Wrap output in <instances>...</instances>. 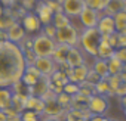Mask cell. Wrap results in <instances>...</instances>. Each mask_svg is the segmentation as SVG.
<instances>
[{"label": "cell", "instance_id": "6da1fadb", "mask_svg": "<svg viewBox=\"0 0 126 121\" xmlns=\"http://www.w3.org/2000/svg\"><path fill=\"white\" fill-rule=\"evenodd\" d=\"M25 71L22 50L12 41H0V87H11Z\"/></svg>", "mask_w": 126, "mask_h": 121}, {"label": "cell", "instance_id": "7a4b0ae2", "mask_svg": "<svg viewBox=\"0 0 126 121\" xmlns=\"http://www.w3.org/2000/svg\"><path fill=\"white\" fill-rule=\"evenodd\" d=\"M101 38L102 36L96 28H83L79 37V46H82L85 53H88L92 58H96Z\"/></svg>", "mask_w": 126, "mask_h": 121}, {"label": "cell", "instance_id": "3957f363", "mask_svg": "<svg viewBox=\"0 0 126 121\" xmlns=\"http://www.w3.org/2000/svg\"><path fill=\"white\" fill-rule=\"evenodd\" d=\"M55 47H56V41L53 38L45 36L43 33H37L36 36H33V47L31 49L37 58L52 56Z\"/></svg>", "mask_w": 126, "mask_h": 121}, {"label": "cell", "instance_id": "277c9868", "mask_svg": "<svg viewBox=\"0 0 126 121\" xmlns=\"http://www.w3.org/2000/svg\"><path fill=\"white\" fill-rule=\"evenodd\" d=\"M79 37H80V33L71 24L68 27H64V28L56 30L55 41L56 43H61V44H67L70 47H79Z\"/></svg>", "mask_w": 126, "mask_h": 121}, {"label": "cell", "instance_id": "5b68a950", "mask_svg": "<svg viewBox=\"0 0 126 121\" xmlns=\"http://www.w3.org/2000/svg\"><path fill=\"white\" fill-rule=\"evenodd\" d=\"M110 108V102L107 96L102 95H92L88 103V111L94 115H104Z\"/></svg>", "mask_w": 126, "mask_h": 121}, {"label": "cell", "instance_id": "8992f818", "mask_svg": "<svg viewBox=\"0 0 126 121\" xmlns=\"http://www.w3.org/2000/svg\"><path fill=\"white\" fill-rule=\"evenodd\" d=\"M19 22L27 34H37L42 31V22L39 21V18L34 12H27Z\"/></svg>", "mask_w": 126, "mask_h": 121}, {"label": "cell", "instance_id": "52a82bcc", "mask_svg": "<svg viewBox=\"0 0 126 121\" xmlns=\"http://www.w3.org/2000/svg\"><path fill=\"white\" fill-rule=\"evenodd\" d=\"M34 67L39 70V73H40L43 77H50V75L58 70V65L55 64V60H53L50 56L37 58L36 62H34Z\"/></svg>", "mask_w": 126, "mask_h": 121}, {"label": "cell", "instance_id": "ba28073f", "mask_svg": "<svg viewBox=\"0 0 126 121\" xmlns=\"http://www.w3.org/2000/svg\"><path fill=\"white\" fill-rule=\"evenodd\" d=\"M99 16H101L99 12H96V11H94V9L88 8V6H85L83 11L80 12V15H79L77 18L80 19V24L83 25V28H95L96 24H98Z\"/></svg>", "mask_w": 126, "mask_h": 121}, {"label": "cell", "instance_id": "9c48e42d", "mask_svg": "<svg viewBox=\"0 0 126 121\" xmlns=\"http://www.w3.org/2000/svg\"><path fill=\"white\" fill-rule=\"evenodd\" d=\"M61 6L68 18H77L85 8V0H62Z\"/></svg>", "mask_w": 126, "mask_h": 121}, {"label": "cell", "instance_id": "30bf717a", "mask_svg": "<svg viewBox=\"0 0 126 121\" xmlns=\"http://www.w3.org/2000/svg\"><path fill=\"white\" fill-rule=\"evenodd\" d=\"M34 13L37 15V18H39V21L42 22V25H46V24H50V22H52L53 12H52V9L46 5L45 0H37L36 8H34Z\"/></svg>", "mask_w": 126, "mask_h": 121}, {"label": "cell", "instance_id": "8fae6325", "mask_svg": "<svg viewBox=\"0 0 126 121\" xmlns=\"http://www.w3.org/2000/svg\"><path fill=\"white\" fill-rule=\"evenodd\" d=\"M95 28L101 33V36H111V34H114L116 33V25H114L113 16L101 13V16H99L98 24H96Z\"/></svg>", "mask_w": 126, "mask_h": 121}, {"label": "cell", "instance_id": "7c38bea8", "mask_svg": "<svg viewBox=\"0 0 126 121\" xmlns=\"http://www.w3.org/2000/svg\"><path fill=\"white\" fill-rule=\"evenodd\" d=\"M43 115H49V117H58L61 120H64V115H65V109L62 108L56 99L53 100H47L45 102V109H43Z\"/></svg>", "mask_w": 126, "mask_h": 121}, {"label": "cell", "instance_id": "4fadbf2b", "mask_svg": "<svg viewBox=\"0 0 126 121\" xmlns=\"http://www.w3.org/2000/svg\"><path fill=\"white\" fill-rule=\"evenodd\" d=\"M65 62L74 68V67H80V65H85L86 64V60H85V56L82 53V50L79 47H70L68 53H67V59H65Z\"/></svg>", "mask_w": 126, "mask_h": 121}, {"label": "cell", "instance_id": "5bb4252c", "mask_svg": "<svg viewBox=\"0 0 126 121\" xmlns=\"http://www.w3.org/2000/svg\"><path fill=\"white\" fill-rule=\"evenodd\" d=\"M6 33H8V40L12 41V43H15V44H18V43L27 36V33H25V30L22 28V25H21L19 21H16L11 28H8Z\"/></svg>", "mask_w": 126, "mask_h": 121}, {"label": "cell", "instance_id": "9a60e30c", "mask_svg": "<svg viewBox=\"0 0 126 121\" xmlns=\"http://www.w3.org/2000/svg\"><path fill=\"white\" fill-rule=\"evenodd\" d=\"M88 71H89V67L85 64V65H80V67H74V68H71L70 70V73L67 74L68 75V81H71V83H82V81H85L86 80V77H88Z\"/></svg>", "mask_w": 126, "mask_h": 121}, {"label": "cell", "instance_id": "2e32d148", "mask_svg": "<svg viewBox=\"0 0 126 121\" xmlns=\"http://www.w3.org/2000/svg\"><path fill=\"white\" fill-rule=\"evenodd\" d=\"M49 83H50L49 77H43V75H42V77L37 80V83H36L34 86L28 87V95H33V96H39V97H42V96L49 90Z\"/></svg>", "mask_w": 126, "mask_h": 121}, {"label": "cell", "instance_id": "e0dca14e", "mask_svg": "<svg viewBox=\"0 0 126 121\" xmlns=\"http://www.w3.org/2000/svg\"><path fill=\"white\" fill-rule=\"evenodd\" d=\"M89 117H91V112L88 109H74V108H70V109L65 111L64 121H88Z\"/></svg>", "mask_w": 126, "mask_h": 121}, {"label": "cell", "instance_id": "ac0fdd59", "mask_svg": "<svg viewBox=\"0 0 126 121\" xmlns=\"http://www.w3.org/2000/svg\"><path fill=\"white\" fill-rule=\"evenodd\" d=\"M119 12H126V0H108L102 13L113 16Z\"/></svg>", "mask_w": 126, "mask_h": 121}, {"label": "cell", "instance_id": "d6986e66", "mask_svg": "<svg viewBox=\"0 0 126 121\" xmlns=\"http://www.w3.org/2000/svg\"><path fill=\"white\" fill-rule=\"evenodd\" d=\"M114 47L108 43V36H102L101 38V43L98 46V55L96 58H101V59H108L114 55Z\"/></svg>", "mask_w": 126, "mask_h": 121}, {"label": "cell", "instance_id": "ffe728a7", "mask_svg": "<svg viewBox=\"0 0 126 121\" xmlns=\"http://www.w3.org/2000/svg\"><path fill=\"white\" fill-rule=\"evenodd\" d=\"M25 109L34 111V112H37L39 115H43L45 102H43V99H42V97H39V96L28 95V96H27V102H25Z\"/></svg>", "mask_w": 126, "mask_h": 121}, {"label": "cell", "instance_id": "44dd1931", "mask_svg": "<svg viewBox=\"0 0 126 121\" xmlns=\"http://www.w3.org/2000/svg\"><path fill=\"white\" fill-rule=\"evenodd\" d=\"M68 50H70V46L56 43V47H55V50H53V53H52L50 58L55 60V64H56V65H59V64H62V62H65Z\"/></svg>", "mask_w": 126, "mask_h": 121}, {"label": "cell", "instance_id": "7402d4cb", "mask_svg": "<svg viewBox=\"0 0 126 121\" xmlns=\"http://www.w3.org/2000/svg\"><path fill=\"white\" fill-rule=\"evenodd\" d=\"M98 75L99 78H107L110 74H108V67H107V59H101V58H95L94 59V64L91 67Z\"/></svg>", "mask_w": 126, "mask_h": 121}, {"label": "cell", "instance_id": "603a6c76", "mask_svg": "<svg viewBox=\"0 0 126 121\" xmlns=\"http://www.w3.org/2000/svg\"><path fill=\"white\" fill-rule=\"evenodd\" d=\"M15 22H16V19H15L14 15H12L11 8H5V9H3V13L0 15V30L8 31V28H11Z\"/></svg>", "mask_w": 126, "mask_h": 121}, {"label": "cell", "instance_id": "cb8c5ba5", "mask_svg": "<svg viewBox=\"0 0 126 121\" xmlns=\"http://www.w3.org/2000/svg\"><path fill=\"white\" fill-rule=\"evenodd\" d=\"M50 24L56 30H59V28H64V27L71 25V18H68L64 12H55L53 16H52V22Z\"/></svg>", "mask_w": 126, "mask_h": 121}, {"label": "cell", "instance_id": "d4e9b609", "mask_svg": "<svg viewBox=\"0 0 126 121\" xmlns=\"http://www.w3.org/2000/svg\"><path fill=\"white\" fill-rule=\"evenodd\" d=\"M91 96H86L83 93H76L71 96V108L74 109H88V103H89Z\"/></svg>", "mask_w": 126, "mask_h": 121}, {"label": "cell", "instance_id": "484cf974", "mask_svg": "<svg viewBox=\"0 0 126 121\" xmlns=\"http://www.w3.org/2000/svg\"><path fill=\"white\" fill-rule=\"evenodd\" d=\"M12 106V90L9 87H0V109L5 111Z\"/></svg>", "mask_w": 126, "mask_h": 121}, {"label": "cell", "instance_id": "4316f807", "mask_svg": "<svg viewBox=\"0 0 126 121\" xmlns=\"http://www.w3.org/2000/svg\"><path fill=\"white\" fill-rule=\"evenodd\" d=\"M27 96L28 95H22V93H12V108L16 112H22L25 109V102H27Z\"/></svg>", "mask_w": 126, "mask_h": 121}, {"label": "cell", "instance_id": "83f0119b", "mask_svg": "<svg viewBox=\"0 0 126 121\" xmlns=\"http://www.w3.org/2000/svg\"><path fill=\"white\" fill-rule=\"evenodd\" d=\"M107 67H108V74H110V75H119V74L122 73L123 64L113 55L111 58L107 59Z\"/></svg>", "mask_w": 126, "mask_h": 121}, {"label": "cell", "instance_id": "f1b7e54d", "mask_svg": "<svg viewBox=\"0 0 126 121\" xmlns=\"http://www.w3.org/2000/svg\"><path fill=\"white\" fill-rule=\"evenodd\" d=\"M95 93L102 95V96H114V92L111 90V87L105 78H101L98 83H95Z\"/></svg>", "mask_w": 126, "mask_h": 121}, {"label": "cell", "instance_id": "f546056e", "mask_svg": "<svg viewBox=\"0 0 126 121\" xmlns=\"http://www.w3.org/2000/svg\"><path fill=\"white\" fill-rule=\"evenodd\" d=\"M107 2H108V0H85V6H88V8L102 13L105 6H107Z\"/></svg>", "mask_w": 126, "mask_h": 121}, {"label": "cell", "instance_id": "4dcf8cb0", "mask_svg": "<svg viewBox=\"0 0 126 121\" xmlns=\"http://www.w3.org/2000/svg\"><path fill=\"white\" fill-rule=\"evenodd\" d=\"M114 19V25H116V33H122L123 28L126 27V12H119L116 15H113Z\"/></svg>", "mask_w": 126, "mask_h": 121}, {"label": "cell", "instance_id": "1f68e13d", "mask_svg": "<svg viewBox=\"0 0 126 121\" xmlns=\"http://www.w3.org/2000/svg\"><path fill=\"white\" fill-rule=\"evenodd\" d=\"M56 102H58L62 108H64L65 111L71 108V96L67 95V93H64V92H61V93L56 95Z\"/></svg>", "mask_w": 126, "mask_h": 121}, {"label": "cell", "instance_id": "d6a6232c", "mask_svg": "<svg viewBox=\"0 0 126 121\" xmlns=\"http://www.w3.org/2000/svg\"><path fill=\"white\" fill-rule=\"evenodd\" d=\"M40 120H42V115H39L34 111L24 109L21 112V121H40Z\"/></svg>", "mask_w": 126, "mask_h": 121}, {"label": "cell", "instance_id": "836d02e7", "mask_svg": "<svg viewBox=\"0 0 126 121\" xmlns=\"http://www.w3.org/2000/svg\"><path fill=\"white\" fill-rule=\"evenodd\" d=\"M39 78H40V77H36L34 74H30V73H25V71H24V74H22V77H21V81H22L25 86L31 87V86H34V84L37 83Z\"/></svg>", "mask_w": 126, "mask_h": 121}, {"label": "cell", "instance_id": "e575fe53", "mask_svg": "<svg viewBox=\"0 0 126 121\" xmlns=\"http://www.w3.org/2000/svg\"><path fill=\"white\" fill-rule=\"evenodd\" d=\"M9 89L12 90V93H22V95H28V86H25L21 80H19V81H16V83H14Z\"/></svg>", "mask_w": 126, "mask_h": 121}, {"label": "cell", "instance_id": "d590c367", "mask_svg": "<svg viewBox=\"0 0 126 121\" xmlns=\"http://www.w3.org/2000/svg\"><path fill=\"white\" fill-rule=\"evenodd\" d=\"M114 95L119 96V97L126 95V75H122L120 74V81H119V86L114 90Z\"/></svg>", "mask_w": 126, "mask_h": 121}, {"label": "cell", "instance_id": "8d00e7d4", "mask_svg": "<svg viewBox=\"0 0 126 121\" xmlns=\"http://www.w3.org/2000/svg\"><path fill=\"white\" fill-rule=\"evenodd\" d=\"M62 92L67 93V95H70V96H73V95L79 93V84H77V83L68 81L67 84H64V87H62Z\"/></svg>", "mask_w": 126, "mask_h": 121}, {"label": "cell", "instance_id": "74e56055", "mask_svg": "<svg viewBox=\"0 0 126 121\" xmlns=\"http://www.w3.org/2000/svg\"><path fill=\"white\" fill-rule=\"evenodd\" d=\"M22 55H24V60H25V67H27V65H34L37 56H36V53L33 52V49H30V50H24Z\"/></svg>", "mask_w": 126, "mask_h": 121}, {"label": "cell", "instance_id": "f35d334b", "mask_svg": "<svg viewBox=\"0 0 126 121\" xmlns=\"http://www.w3.org/2000/svg\"><path fill=\"white\" fill-rule=\"evenodd\" d=\"M18 46H19V49L24 52V50H30L31 47H33V36H25L19 43H18Z\"/></svg>", "mask_w": 126, "mask_h": 121}, {"label": "cell", "instance_id": "ab89813d", "mask_svg": "<svg viewBox=\"0 0 126 121\" xmlns=\"http://www.w3.org/2000/svg\"><path fill=\"white\" fill-rule=\"evenodd\" d=\"M40 33H43L45 36H47V37H50V38H53V40H55L56 28H55L52 24H46V25H42V31H40Z\"/></svg>", "mask_w": 126, "mask_h": 121}, {"label": "cell", "instance_id": "60d3db41", "mask_svg": "<svg viewBox=\"0 0 126 121\" xmlns=\"http://www.w3.org/2000/svg\"><path fill=\"white\" fill-rule=\"evenodd\" d=\"M114 56L120 60L123 65H126V46L125 47H117L114 50Z\"/></svg>", "mask_w": 126, "mask_h": 121}, {"label": "cell", "instance_id": "b9f144b4", "mask_svg": "<svg viewBox=\"0 0 126 121\" xmlns=\"http://www.w3.org/2000/svg\"><path fill=\"white\" fill-rule=\"evenodd\" d=\"M36 3H37V0H19V6H22L27 12H31L34 11L36 8Z\"/></svg>", "mask_w": 126, "mask_h": 121}, {"label": "cell", "instance_id": "7bdbcfd3", "mask_svg": "<svg viewBox=\"0 0 126 121\" xmlns=\"http://www.w3.org/2000/svg\"><path fill=\"white\" fill-rule=\"evenodd\" d=\"M45 2H46V5L52 9L53 13H55V12H62V6H61L59 2H56V0H45Z\"/></svg>", "mask_w": 126, "mask_h": 121}, {"label": "cell", "instance_id": "ee69618b", "mask_svg": "<svg viewBox=\"0 0 126 121\" xmlns=\"http://www.w3.org/2000/svg\"><path fill=\"white\" fill-rule=\"evenodd\" d=\"M86 80L95 84V83H98V81H99L101 78H99V75H98V74H96V73H95V71H94L92 68H89V71H88V77H86Z\"/></svg>", "mask_w": 126, "mask_h": 121}, {"label": "cell", "instance_id": "f6af8a7d", "mask_svg": "<svg viewBox=\"0 0 126 121\" xmlns=\"http://www.w3.org/2000/svg\"><path fill=\"white\" fill-rule=\"evenodd\" d=\"M25 73H30V74H34L36 77H42V74L39 73V70L34 67V65H27L25 67Z\"/></svg>", "mask_w": 126, "mask_h": 121}, {"label": "cell", "instance_id": "bcb514c9", "mask_svg": "<svg viewBox=\"0 0 126 121\" xmlns=\"http://www.w3.org/2000/svg\"><path fill=\"white\" fill-rule=\"evenodd\" d=\"M6 121H21V114L19 112H12L6 115Z\"/></svg>", "mask_w": 126, "mask_h": 121}, {"label": "cell", "instance_id": "7dc6e473", "mask_svg": "<svg viewBox=\"0 0 126 121\" xmlns=\"http://www.w3.org/2000/svg\"><path fill=\"white\" fill-rule=\"evenodd\" d=\"M19 0H0V3L3 5V8H14Z\"/></svg>", "mask_w": 126, "mask_h": 121}, {"label": "cell", "instance_id": "c3c4849f", "mask_svg": "<svg viewBox=\"0 0 126 121\" xmlns=\"http://www.w3.org/2000/svg\"><path fill=\"white\" fill-rule=\"evenodd\" d=\"M88 121H108V117H104V115H94V114H91V117L88 118Z\"/></svg>", "mask_w": 126, "mask_h": 121}, {"label": "cell", "instance_id": "681fc988", "mask_svg": "<svg viewBox=\"0 0 126 121\" xmlns=\"http://www.w3.org/2000/svg\"><path fill=\"white\" fill-rule=\"evenodd\" d=\"M40 121H64V120H61L58 117H49V115H42V120Z\"/></svg>", "mask_w": 126, "mask_h": 121}, {"label": "cell", "instance_id": "f907efd6", "mask_svg": "<svg viewBox=\"0 0 126 121\" xmlns=\"http://www.w3.org/2000/svg\"><path fill=\"white\" fill-rule=\"evenodd\" d=\"M0 41H8V33L5 30H0Z\"/></svg>", "mask_w": 126, "mask_h": 121}, {"label": "cell", "instance_id": "816d5d0a", "mask_svg": "<svg viewBox=\"0 0 126 121\" xmlns=\"http://www.w3.org/2000/svg\"><path fill=\"white\" fill-rule=\"evenodd\" d=\"M119 100H120V105L123 106V109H126V95L125 96H120Z\"/></svg>", "mask_w": 126, "mask_h": 121}, {"label": "cell", "instance_id": "f5cc1de1", "mask_svg": "<svg viewBox=\"0 0 126 121\" xmlns=\"http://www.w3.org/2000/svg\"><path fill=\"white\" fill-rule=\"evenodd\" d=\"M0 121H6V114L2 109H0Z\"/></svg>", "mask_w": 126, "mask_h": 121}, {"label": "cell", "instance_id": "db71d44e", "mask_svg": "<svg viewBox=\"0 0 126 121\" xmlns=\"http://www.w3.org/2000/svg\"><path fill=\"white\" fill-rule=\"evenodd\" d=\"M3 9H5V8H3V5H2V3H0V15H2V13H3Z\"/></svg>", "mask_w": 126, "mask_h": 121}, {"label": "cell", "instance_id": "11a10c76", "mask_svg": "<svg viewBox=\"0 0 126 121\" xmlns=\"http://www.w3.org/2000/svg\"><path fill=\"white\" fill-rule=\"evenodd\" d=\"M108 121H116V120H113V118H108Z\"/></svg>", "mask_w": 126, "mask_h": 121}, {"label": "cell", "instance_id": "9f6ffc18", "mask_svg": "<svg viewBox=\"0 0 126 121\" xmlns=\"http://www.w3.org/2000/svg\"><path fill=\"white\" fill-rule=\"evenodd\" d=\"M56 2H59V3H61V2H62V0H56Z\"/></svg>", "mask_w": 126, "mask_h": 121}, {"label": "cell", "instance_id": "6f0895ef", "mask_svg": "<svg viewBox=\"0 0 126 121\" xmlns=\"http://www.w3.org/2000/svg\"><path fill=\"white\" fill-rule=\"evenodd\" d=\"M125 115H126V109H125Z\"/></svg>", "mask_w": 126, "mask_h": 121}]
</instances>
